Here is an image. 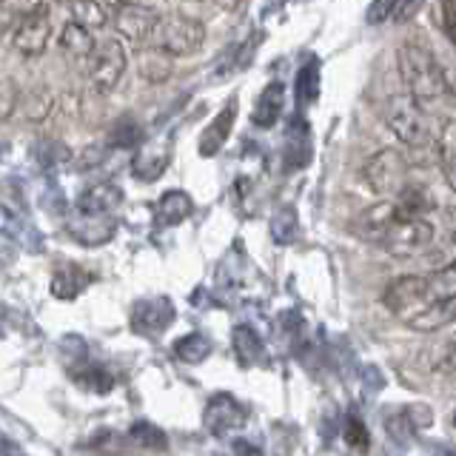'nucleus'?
I'll list each match as a JSON object with an SVG mask.
<instances>
[{"label": "nucleus", "mask_w": 456, "mask_h": 456, "mask_svg": "<svg viewBox=\"0 0 456 456\" xmlns=\"http://www.w3.org/2000/svg\"><path fill=\"white\" fill-rule=\"evenodd\" d=\"M399 77H403L408 97L425 114H434L445 109L448 100H453V86L445 66L436 61V54L422 37H408L396 52Z\"/></svg>", "instance_id": "f257e3e1"}, {"label": "nucleus", "mask_w": 456, "mask_h": 456, "mask_svg": "<svg viewBox=\"0 0 456 456\" xmlns=\"http://www.w3.org/2000/svg\"><path fill=\"white\" fill-rule=\"evenodd\" d=\"M382 120L399 142L411 149H425L434 140L431 114H425L408 94H391L382 106Z\"/></svg>", "instance_id": "f03ea898"}, {"label": "nucleus", "mask_w": 456, "mask_h": 456, "mask_svg": "<svg viewBox=\"0 0 456 456\" xmlns=\"http://www.w3.org/2000/svg\"><path fill=\"white\" fill-rule=\"evenodd\" d=\"M408 175H411L408 157L396 149H379L377 154H370L362 166L365 189L377 197H394L396 200L411 185Z\"/></svg>", "instance_id": "7ed1b4c3"}, {"label": "nucleus", "mask_w": 456, "mask_h": 456, "mask_svg": "<svg viewBox=\"0 0 456 456\" xmlns=\"http://www.w3.org/2000/svg\"><path fill=\"white\" fill-rule=\"evenodd\" d=\"M206 40V23L191 14H168L160 20V28L154 35V49H160L168 57H185L200 52Z\"/></svg>", "instance_id": "20e7f679"}, {"label": "nucleus", "mask_w": 456, "mask_h": 456, "mask_svg": "<svg viewBox=\"0 0 456 456\" xmlns=\"http://www.w3.org/2000/svg\"><path fill=\"white\" fill-rule=\"evenodd\" d=\"M49 35H52L49 6H43V4L26 6L9 26L12 49L18 54H23V57H37V54L46 52Z\"/></svg>", "instance_id": "39448f33"}, {"label": "nucleus", "mask_w": 456, "mask_h": 456, "mask_svg": "<svg viewBox=\"0 0 456 456\" xmlns=\"http://www.w3.org/2000/svg\"><path fill=\"white\" fill-rule=\"evenodd\" d=\"M436 228L428 220H396L388 232L379 237L377 246L394 256H413L434 242Z\"/></svg>", "instance_id": "423d86ee"}, {"label": "nucleus", "mask_w": 456, "mask_h": 456, "mask_svg": "<svg viewBox=\"0 0 456 456\" xmlns=\"http://www.w3.org/2000/svg\"><path fill=\"white\" fill-rule=\"evenodd\" d=\"M126 49L118 37H109L103 43H97L94 54L89 57V80L100 94H109L126 75Z\"/></svg>", "instance_id": "0eeeda50"}, {"label": "nucleus", "mask_w": 456, "mask_h": 456, "mask_svg": "<svg viewBox=\"0 0 456 456\" xmlns=\"http://www.w3.org/2000/svg\"><path fill=\"white\" fill-rule=\"evenodd\" d=\"M382 303L388 311L394 314H405L411 308H417V314L422 308H428L434 303L431 297V282H428L425 274H405V277H396L388 289L382 294Z\"/></svg>", "instance_id": "6e6552de"}, {"label": "nucleus", "mask_w": 456, "mask_h": 456, "mask_svg": "<svg viewBox=\"0 0 456 456\" xmlns=\"http://www.w3.org/2000/svg\"><path fill=\"white\" fill-rule=\"evenodd\" d=\"M160 12L154 6H140V4H118L114 6V26H118V32L137 43L142 49V43L154 40L157 28H160Z\"/></svg>", "instance_id": "1a4fd4ad"}, {"label": "nucleus", "mask_w": 456, "mask_h": 456, "mask_svg": "<svg viewBox=\"0 0 456 456\" xmlns=\"http://www.w3.org/2000/svg\"><path fill=\"white\" fill-rule=\"evenodd\" d=\"M203 422L214 436H225L232 431H240L242 422H246V411L232 394H214L206 405Z\"/></svg>", "instance_id": "9d476101"}, {"label": "nucleus", "mask_w": 456, "mask_h": 456, "mask_svg": "<svg viewBox=\"0 0 456 456\" xmlns=\"http://www.w3.org/2000/svg\"><path fill=\"white\" fill-rule=\"evenodd\" d=\"M175 303L168 297H149L140 299L132 311V325L140 334H163L175 322Z\"/></svg>", "instance_id": "9b49d317"}, {"label": "nucleus", "mask_w": 456, "mask_h": 456, "mask_svg": "<svg viewBox=\"0 0 456 456\" xmlns=\"http://www.w3.org/2000/svg\"><path fill=\"white\" fill-rule=\"evenodd\" d=\"M123 203V191L114 183H94L89 185L75 203V211L83 217H111V211Z\"/></svg>", "instance_id": "f8f14e48"}, {"label": "nucleus", "mask_w": 456, "mask_h": 456, "mask_svg": "<svg viewBox=\"0 0 456 456\" xmlns=\"http://www.w3.org/2000/svg\"><path fill=\"white\" fill-rule=\"evenodd\" d=\"M171 163V142H146L132 160V175L140 183H154L166 175V168Z\"/></svg>", "instance_id": "ddd939ff"}, {"label": "nucleus", "mask_w": 456, "mask_h": 456, "mask_svg": "<svg viewBox=\"0 0 456 456\" xmlns=\"http://www.w3.org/2000/svg\"><path fill=\"white\" fill-rule=\"evenodd\" d=\"M66 232L75 237L83 246H103L114 237L118 232V220L114 217H83V214H75V217L69 220Z\"/></svg>", "instance_id": "4468645a"}, {"label": "nucleus", "mask_w": 456, "mask_h": 456, "mask_svg": "<svg viewBox=\"0 0 456 456\" xmlns=\"http://www.w3.org/2000/svg\"><path fill=\"white\" fill-rule=\"evenodd\" d=\"M456 322V297H445V299H436L428 308H422L419 314H413L408 320V328L411 331H419V334H431V331H439V328H445Z\"/></svg>", "instance_id": "2eb2a0df"}, {"label": "nucleus", "mask_w": 456, "mask_h": 456, "mask_svg": "<svg viewBox=\"0 0 456 456\" xmlns=\"http://www.w3.org/2000/svg\"><path fill=\"white\" fill-rule=\"evenodd\" d=\"M92 285V274L86 268L75 265V263H61L52 274V297L57 299H75L77 294H83Z\"/></svg>", "instance_id": "dca6fc26"}, {"label": "nucleus", "mask_w": 456, "mask_h": 456, "mask_svg": "<svg viewBox=\"0 0 456 456\" xmlns=\"http://www.w3.org/2000/svg\"><path fill=\"white\" fill-rule=\"evenodd\" d=\"M234 120H237V100H228V103L220 109L217 118H214L211 126L203 132V140H200V154L203 157L217 154L225 146L228 134H232Z\"/></svg>", "instance_id": "f3484780"}, {"label": "nucleus", "mask_w": 456, "mask_h": 456, "mask_svg": "<svg viewBox=\"0 0 456 456\" xmlns=\"http://www.w3.org/2000/svg\"><path fill=\"white\" fill-rule=\"evenodd\" d=\"M282 106H285V86L280 80H271L260 92V97H256V103H254V114H251L254 126H260V128L277 126Z\"/></svg>", "instance_id": "a211bd4d"}, {"label": "nucleus", "mask_w": 456, "mask_h": 456, "mask_svg": "<svg viewBox=\"0 0 456 456\" xmlns=\"http://www.w3.org/2000/svg\"><path fill=\"white\" fill-rule=\"evenodd\" d=\"M194 203L191 197L175 189V191H166L160 200H157V208H154V217L160 225H180L185 217H191Z\"/></svg>", "instance_id": "6ab92c4d"}, {"label": "nucleus", "mask_w": 456, "mask_h": 456, "mask_svg": "<svg viewBox=\"0 0 456 456\" xmlns=\"http://www.w3.org/2000/svg\"><path fill=\"white\" fill-rule=\"evenodd\" d=\"M71 379H75L80 388L94 391V394H109L114 388V377L109 374V370L103 365L89 362V360L71 365Z\"/></svg>", "instance_id": "aec40b11"}, {"label": "nucleus", "mask_w": 456, "mask_h": 456, "mask_svg": "<svg viewBox=\"0 0 456 456\" xmlns=\"http://www.w3.org/2000/svg\"><path fill=\"white\" fill-rule=\"evenodd\" d=\"M61 49L71 57H92L97 49L94 32H89V28L80 26L77 20H69L61 32Z\"/></svg>", "instance_id": "412c9836"}, {"label": "nucleus", "mask_w": 456, "mask_h": 456, "mask_svg": "<svg viewBox=\"0 0 456 456\" xmlns=\"http://www.w3.org/2000/svg\"><path fill=\"white\" fill-rule=\"evenodd\" d=\"M52 106H54V97H52V92L49 89H28V92H23L20 94V106H18V111L23 114V118L28 120V123H40V120H46L49 114H52Z\"/></svg>", "instance_id": "4be33fe9"}, {"label": "nucleus", "mask_w": 456, "mask_h": 456, "mask_svg": "<svg viewBox=\"0 0 456 456\" xmlns=\"http://www.w3.org/2000/svg\"><path fill=\"white\" fill-rule=\"evenodd\" d=\"M439 166L445 183L456 191V120H448L439 134Z\"/></svg>", "instance_id": "5701e85b"}, {"label": "nucleus", "mask_w": 456, "mask_h": 456, "mask_svg": "<svg viewBox=\"0 0 456 456\" xmlns=\"http://www.w3.org/2000/svg\"><path fill=\"white\" fill-rule=\"evenodd\" d=\"M234 354H237V360H240V365H254L256 360L263 356V342H260V337H256V331L254 328H248V325H237L234 328Z\"/></svg>", "instance_id": "b1692460"}, {"label": "nucleus", "mask_w": 456, "mask_h": 456, "mask_svg": "<svg viewBox=\"0 0 456 456\" xmlns=\"http://www.w3.org/2000/svg\"><path fill=\"white\" fill-rule=\"evenodd\" d=\"M171 75V63L168 54H163L154 46H142L140 49V77H146L151 83H163Z\"/></svg>", "instance_id": "393cba45"}, {"label": "nucleus", "mask_w": 456, "mask_h": 456, "mask_svg": "<svg viewBox=\"0 0 456 456\" xmlns=\"http://www.w3.org/2000/svg\"><path fill=\"white\" fill-rule=\"evenodd\" d=\"M175 354L180 356L183 362L189 365H200L206 362L211 356V339L203 337V334H185L175 342Z\"/></svg>", "instance_id": "a878e982"}, {"label": "nucleus", "mask_w": 456, "mask_h": 456, "mask_svg": "<svg viewBox=\"0 0 456 456\" xmlns=\"http://www.w3.org/2000/svg\"><path fill=\"white\" fill-rule=\"evenodd\" d=\"M69 12H71V20H77L80 26L89 28V32H97V28L109 26L114 6H106V4H75Z\"/></svg>", "instance_id": "bb28decb"}, {"label": "nucleus", "mask_w": 456, "mask_h": 456, "mask_svg": "<svg viewBox=\"0 0 456 456\" xmlns=\"http://www.w3.org/2000/svg\"><path fill=\"white\" fill-rule=\"evenodd\" d=\"M137 142H142V126L123 114V118L109 128V146L114 149H134Z\"/></svg>", "instance_id": "cd10ccee"}, {"label": "nucleus", "mask_w": 456, "mask_h": 456, "mask_svg": "<svg viewBox=\"0 0 456 456\" xmlns=\"http://www.w3.org/2000/svg\"><path fill=\"white\" fill-rule=\"evenodd\" d=\"M128 439H132L134 445L142 451H166L168 448L166 434L151 422H134L132 428H128Z\"/></svg>", "instance_id": "c85d7f7f"}, {"label": "nucleus", "mask_w": 456, "mask_h": 456, "mask_svg": "<svg viewBox=\"0 0 456 456\" xmlns=\"http://www.w3.org/2000/svg\"><path fill=\"white\" fill-rule=\"evenodd\" d=\"M317 94H320V66L317 61H308L297 75V103L299 106L314 103Z\"/></svg>", "instance_id": "c756f323"}, {"label": "nucleus", "mask_w": 456, "mask_h": 456, "mask_svg": "<svg viewBox=\"0 0 456 456\" xmlns=\"http://www.w3.org/2000/svg\"><path fill=\"white\" fill-rule=\"evenodd\" d=\"M428 282H431L434 303L436 299H445V297H456V260L436 268L434 274H428Z\"/></svg>", "instance_id": "7c9ffc66"}, {"label": "nucleus", "mask_w": 456, "mask_h": 456, "mask_svg": "<svg viewBox=\"0 0 456 456\" xmlns=\"http://www.w3.org/2000/svg\"><path fill=\"white\" fill-rule=\"evenodd\" d=\"M297 228H299V223H297L294 208H280L274 214V220H271V234H274V240L282 242V246H289V242L297 240V234H299Z\"/></svg>", "instance_id": "2f4dec72"}, {"label": "nucleus", "mask_w": 456, "mask_h": 456, "mask_svg": "<svg viewBox=\"0 0 456 456\" xmlns=\"http://www.w3.org/2000/svg\"><path fill=\"white\" fill-rule=\"evenodd\" d=\"M20 106V92L18 86H14V80L4 77L0 80V118H9V114H14Z\"/></svg>", "instance_id": "473e14b6"}, {"label": "nucleus", "mask_w": 456, "mask_h": 456, "mask_svg": "<svg viewBox=\"0 0 456 456\" xmlns=\"http://www.w3.org/2000/svg\"><path fill=\"white\" fill-rule=\"evenodd\" d=\"M346 442L351 448H356V451H365L368 448V431H365V425L356 419V417H351L348 419V425H346Z\"/></svg>", "instance_id": "72a5a7b5"}, {"label": "nucleus", "mask_w": 456, "mask_h": 456, "mask_svg": "<svg viewBox=\"0 0 456 456\" xmlns=\"http://www.w3.org/2000/svg\"><path fill=\"white\" fill-rule=\"evenodd\" d=\"M385 428H388V434H391V439H396V442H408V436L413 434V425H411V419L405 417V413H396V417L391 419H385Z\"/></svg>", "instance_id": "f704fd0d"}, {"label": "nucleus", "mask_w": 456, "mask_h": 456, "mask_svg": "<svg viewBox=\"0 0 456 456\" xmlns=\"http://www.w3.org/2000/svg\"><path fill=\"white\" fill-rule=\"evenodd\" d=\"M434 370H436V374H453V370H456V339H451L445 346V351L439 354Z\"/></svg>", "instance_id": "c9c22d12"}, {"label": "nucleus", "mask_w": 456, "mask_h": 456, "mask_svg": "<svg viewBox=\"0 0 456 456\" xmlns=\"http://www.w3.org/2000/svg\"><path fill=\"white\" fill-rule=\"evenodd\" d=\"M14 260H18V242L6 232H0V268H9Z\"/></svg>", "instance_id": "e433bc0d"}, {"label": "nucleus", "mask_w": 456, "mask_h": 456, "mask_svg": "<svg viewBox=\"0 0 456 456\" xmlns=\"http://www.w3.org/2000/svg\"><path fill=\"white\" fill-rule=\"evenodd\" d=\"M396 4H377L368 9V23H382L385 18H394Z\"/></svg>", "instance_id": "4c0bfd02"}, {"label": "nucleus", "mask_w": 456, "mask_h": 456, "mask_svg": "<svg viewBox=\"0 0 456 456\" xmlns=\"http://www.w3.org/2000/svg\"><path fill=\"white\" fill-rule=\"evenodd\" d=\"M442 18H445V32H448V37L453 40V46H456V4L442 6Z\"/></svg>", "instance_id": "58836bf2"}, {"label": "nucleus", "mask_w": 456, "mask_h": 456, "mask_svg": "<svg viewBox=\"0 0 456 456\" xmlns=\"http://www.w3.org/2000/svg\"><path fill=\"white\" fill-rule=\"evenodd\" d=\"M234 456H263V448L248 439H234Z\"/></svg>", "instance_id": "ea45409f"}, {"label": "nucleus", "mask_w": 456, "mask_h": 456, "mask_svg": "<svg viewBox=\"0 0 456 456\" xmlns=\"http://www.w3.org/2000/svg\"><path fill=\"white\" fill-rule=\"evenodd\" d=\"M434 456H456V448H451V445H436L434 448Z\"/></svg>", "instance_id": "a19ab883"}, {"label": "nucleus", "mask_w": 456, "mask_h": 456, "mask_svg": "<svg viewBox=\"0 0 456 456\" xmlns=\"http://www.w3.org/2000/svg\"><path fill=\"white\" fill-rule=\"evenodd\" d=\"M451 422H453V428H456V408H453V413H451Z\"/></svg>", "instance_id": "79ce46f5"}]
</instances>
